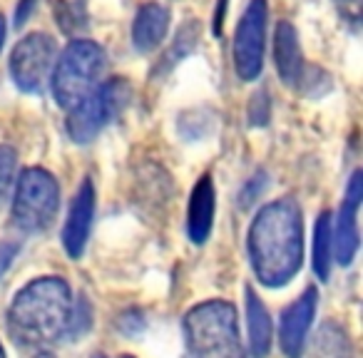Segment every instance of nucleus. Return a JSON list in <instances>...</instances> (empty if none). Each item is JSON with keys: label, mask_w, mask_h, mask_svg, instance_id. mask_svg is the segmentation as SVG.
Instances as JSON below:
<instances>
[{"label": "nucleus", "mask_w": 363, "mask_h": 358, "mask_svg": "<svg viewBox=\"0 0 363 358\" xmlns=\"http://www.w3.org/2000/svg\"><path fill=\"white\" fill-rule=\"evenodd\" d=\"M249 259L264 286H284L301 269L303 219L294 199L267 204L249 227Z\"/></svg>", "instance_id": "1"}, {"label": "nucleus", "mask_w": 363, "mask_h": 358, "mask_svg": "<svg viewBox=\"0 0 363 358\" xmlns=\"http://www.w3.org/2000/svg\"><path fill=\"white\" fill-rule=\"evenodd\" d=\"M70 286L57 276H43L16 293L8 308L11 338L26 351H40L60 341L70 316Z\"/></svg>", "instance_id": "2"}, {"label": "nucleus", "mask_w": 363, "mask_h": 358, "mask_svg": "<svg viewBox=\"0 0 363 358\" xmlns=\"http://www.w3.org/2000/svg\"><path fill=\"white\" fill-rule=\"evenodd\" d=\"M182 328L189 353L194 356L227 358L242 353L237 308L229 301H204L189 308Z\"/></svg>", "instance_id": "3"}, {"label": "nucleus", "mask_w": 363, "mask_h": 358, "mask_svg": "<svg viewBox=\"0 0 363 358\" xmlns=\"http://www.w3.org/2000/svg\"><path fill=\"white\" fill-rule=\"evenodd\" d=\"M105 65L107 55L97 43L85 40V38L72 40L57 60L55 75H52V95L57 105L67 110L77 105L87 92L100 85Z\"/></svg>", "instance_id": "4"}, {"label": "nucleus", "mask_w": 363, "mask_h": 358, "mask_svg": "<svg viewBox=\"0 0 363 358\" xmlns=\"http://www.w3.org/2000/svg\"><path fill=\"white\" fill-rule=\"evenodd\" d=\"M60 207V187L55 177L43 167H30L21 174L13 197V222L18 229L33 234L52 224Z\"/></svg>", "instance_id": "5"}, {"label": "nucleus", "mask_w": 363, "mask_h": 358, "mask_svg": "<svg viewBox=\"0 0 363 358\" xmlns=\"http://www.w3.org/2000/svg\"><path fill=\"white\" fill-rule=\"evenodd\" d=\"M127 100H130V85L120 77L105 82V85H97L77 105L70 107V115H67L65 122L70 140L77 142V145L92 142L125 110Z\"/></svg>", "instance_id": "6"}, {"label": "nucleus", "mask_w": 363, "mask_h": 358, "mask_svg": "<svg viewBox=\"0 0 363 358\" xmlns=\"http://www.w3.org/2000/svg\"><path fill=\"white\" fill-rule=\"evenodd\" d=\"M267 0H252L244 11L234 35V67L239 80H257L264 67V47H267Z\"/></svg>", "instance_id": "7"}, {"label": "nucleus", "mask_w": 363, "mask_h": 358, "mask_svg": "<svg viewBox=\"0 0 363 358\" xmlns=\"http://www.w3.org/2000/svg\"><path fill=\"white\" fill-rule=\"evenodd\" d=\"M55 65V40L45 33H30L11 55V75L23 92H40Z\"/></svg>", "instance_id": "8"}, {"label": "nucleus", "mask_w": 363, "mask_h": 358, "mask_svg": "<svg viewBox=\"0 0 363 358\" xmlns=\"http://www.w3.org/2000/svg\"><path fill=\"white\" fill-rule=\"evenodd\" d=\"M361 199L363 174L361 172H353L346 197H343L341 204V212H338L336 229L331 227V254L341 267H348L356 259L358 244H361V237H358V207H361Z\"/></svg>", "instance_id": "9"}, {"label": "nucleus", "mask_w": 363, "mask_h": 358, "mask_svg": "<svg viewBox=\"0 0 363 358\" xmlns=\"http://www.w3.org/2000/svg\"><path fill=\"white\" fill-rule=\"evenodd\" d=\"M92 217H95V187H92L90 179H85L77 189L75 199H72L65 227H62V247L72 259H80L82 252H85Z\"/></svg>", "instance_id": "10"}, {"label": "nucleus", "mask_w": 363, "mask_h": 358, "mask_svg": "<svg viewBox=\"0 0 363 358\" xmlns=\"http://www.w3.org/2000/svg\"><path fill=\"white\" fill-rule=\"evenodd\" d=\"M316 306H318V291L311 286L284 311L281 328H279V343H281V351L286 356H298L303 351V341H306V333L311 328Z\"/></svg>", "instance_id": "11"}, {"label": "nucleus", "mask_w": 363, "mask_h": 358, "mask_svg": "<svg viewBox=\"0 0 363 358\" xmlns=\"http://www.w3.org/2000/svg\"><path fill=\"white\" fill-rule=\"evenodd\" d=\"M214 224V184L212 177H199V182L192 189L189 199V219H187V234L194 244H204L209 239Z\"/></svg>", "instance_id": "12"}, {"label": "nucleus", "mask_w": 363, "mask_h": 358, "mask_svg": "<svg viewBox=\"0 0 363 358\" xmlns=\"http://www.w3.org/2000/svg\"><path fill=\"white\" fill-rule=\"evenodd\" d=\"M274 55H277V70L286 85H296L303 77V55L298 45L296 28L289 21H281L277 26V38H274Z\"/></svg>", "instance_id": "13"}, {"label": "nucleus", "mask_w": 363, "mask_h": 358, "mask_svg": "<svg viewBox=\"0 0 363 358\" xmlns=\"http://www.w3.org/2000/svg\"><path fill=\"white\" fill-rule=\"evenodd\" d=\"M169 30V11L162 3H147L140 8L132 26V40L140 52H152L162 45Z\"/></svg>", "instance_id": "14"}, {"label": "nucleus", "mask_w": 363, "mask_h": 358, "mask_svg": "<svg viewBox=\"0 0 363 358\" xmlns=\"http://www.w3.org/2000/svg\"><path fill=\"white\" fill-rule=\"evenodd\" d=\"M247 326H249V346L254 356H267L272 348V318L269 311L254 289H247Z\"/></svg>", "instance_id": "15"}, {"label": "nucleus", "mask_w": 363, "mask_h": 358, "mask_svg": "<svg viewBox=\"0 0 363 358\" xmlns=\"http://www.w3.org/2000/svg\"><path fill=\"white\" fill-rule=\"evenodd\" d=\"M331 214L323 212L316 222V237H313V272L321 281H326L331 272Z\"/></svg>", "instance_id": "16"}, {"label": "nucleus", "mask_w": 363, "mask_h": 358, "mask_svg": "<svg viewBox=\"0 0 363 358\" xmlns=\"http://www.w3.org/2000/svg\"><path fill=\"white\" fill-rule=\"evenodd\" d=\"M313 356H348L351 346H348V336L343 328H338L336 323H326V326L318 328L316 338L311 343Z\"/></svg>", "instance_id": "17"}, {"label": "nucleus", "mask_w": 363, "mask_h": 358, "mask_svg": "<svg viewBox=\"0 0 363 358\" xmlns=\"http://www.w3.org/2000/svg\"><path fill=\"white\" fill-rule=\"evenodd\" d=\"M197 38H199V23H189L187 28H182L179 35H177V40H174V45H172L169 52L162 57L157 72H167L169 67H174L179 60H184V55H189V52H192Z\"/></svg>", "instance_id": "18"}, {"label": "nucleus", "mask_w": 363, "mask_h": 358, "mask_svg": "<svg viewBox=\"0 0 363 358\" xmlns=\"http://www.w3.org/2000/svg\"><path fill=\"white\" fill-rule=\"evenodd\" d=\"M92 328V306L87 301V296H77L70 306V316H67V326H65V333L62 338H80L82 333H87Z\"/></svg>", "instance_id": "19"}, {"label": "nucleus", "mask_w": 363, "mask_h": 358, "mask_svg": "<svg viewBox=\"0 0 363 358\" xmlns=\"http://www.w3.org/2000/svg\"><path fill=\"white\" fill-rule=\"evenodd\" d=\"M16 164H18L16 150L8 145H0V207L6 204L8 194L13 189V182H16Z\"/></svg>", "instance_id": "20"}, {"label": "nucleus", "mask_w": 363, "mask_h": 358, "mask_svg": "<svg viewBox=\"0 0 363 358\" xmlns=\"http://www.w3.org/2000/svg\"><path fill=\"white\" fill-rule=\"evenodd\" d=\"M267 187H269V174H267V172H264V169L254 172V174L249 177L247 182H244V187L239 189L237 207L247 212V209L252 207V204L257 202V199L262 197L264 192H267Z\"/></svg>", "instance_id": "21"}, {"label": "nucleus", "mask_w": 363, "mask_h": 358, "mask_svg": "<svg viewBox=\"0 0 363 358\" xmlns=\"http://www.w3.org/2000/svg\"><path fill=\"white\" fill-rule=\"evenodd\" d=\"M57 21H60V28L65 33L80 30L85 26V8H82V3H72V0L57 3Z\"/></svg>", "instance_id": "22"}, {"label": "nucleus", "mask_w": 363, "mask_h": 358, "mask_svg": "<svg viewBox=\"0 0 363 358\" xmlns=\"http://www.w3.org/2000/svg\"><path fill=\"white\" fill-rule=\"evenodd\" d=\"M272 117V105H269V92L267 90H259L257 95L252 97V105H249V120L252 125L264 127Z\"/></svg>", "instance_id": "23"}, {"label": "nucleus", "mask_w": 363, "mask_h": 358, "mask_svg": "<svg viewBox=\"0 0 363 358\" xmlns=\"http://www.w3.org/2000/svg\"><path fill=\"white\" fill-rule=\"evenodd\" d=\"M120 328L130 336H137V333L145 328V316L140 311H127L125 316L120 318Z\"/></svg>", "instance_id": "24"}, {"label": "nucleus", "mask_w": 363, "mask_h": 358, "mask_svg": "<svg viewBox=\"0 0 363 358\" xmlns=\"http://www.w3.org/2000/svg\"><path fill=\"white\" fill-rule=\"evenodd\" d=\"M336 3H338V8H341L343 18L356 28L358 21H361V0H336Z\"/></svg>", "instance_id": "25"}, {"label": "nucleus", "mask_w": 363, "mask_h": 358, "mask_svg": "<svg viewBox=\"0 0 363 358\" xmlns=\"http://www.w3.org/2000/svg\"><path fill=\"white\" fill-rule=\"evenodd\" d=\"M18 252H21V244H13V242L0 244V276L11 269V264H13V259L18 257Z\"/></svg>", "instance_id": "26"}, {"label": "nucleus", "mask_w": 363, "mask_h": 358, "mask_svg": "<svg viewBox=\"0 0 363 358\" xmlns=\"http://www.w3.org/2000/svg\"><path fill=\"white\" fill-rule=\"evenodd\" d=\"M35 3H38V0H21V6H18V11H16V23H18V26H23V23H26V18L30 16V11L35 8Z\"/></svg>", "instance_id": "27"}, {"label": "nucleus", "mask_w": 363, "mask_h": 358, "mask_svg": "<svg viewBox=\"0 0 363 358\" xmlns=\"http://www.w3.org/2000/svg\"><path fill=\"white\" fill-rule=\"evenodd\" d=\"M227 13V0H219L217 6V16H214V35H219L222 33V16Z\"/></svg>", "instance_id": "28"}, {"label": "nucleus", "mask_w": 363, "mask_h": 358, "mask_svg": "<svg viewBox=\"0 0 363 358\" xmlns=\"http://www.w3.org/2000/svg\"><path fill=\"white\" fill-rule=\"evenodd\" d=\"M3 40H6V18L0 16V50H3Z\"/></svg>", "instance_id": "29"}, {"label": "nucleus", "mask_w": 363, "mask_h": 358, "mask_svg": "<svg viewBox=\"0 0 363 358\" xmlns=\"http://www.w3.org/2000/svg\"><path fill=\"white\" fill-rule=\"evenodd\" d=\"M3 356H6V348H3V346H0V358H3Z\"/></svg>", "instance_id": "30"}]
</instances>
